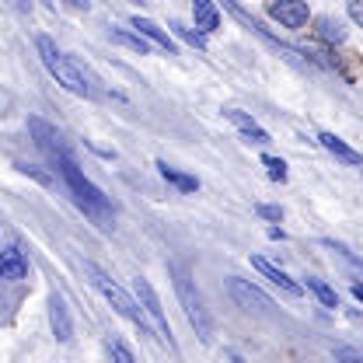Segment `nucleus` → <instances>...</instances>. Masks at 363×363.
I'll return each instance as SVG.
<instances>
[{
	"label": "nucleus",
	"mask_w": 363,
	"mask_h": 363,
	"mask_svg": "<svg viewBox=\"0 0 363 363\" xmlns=\"http://www.w3.org/2000/svg\"><path fill=\"white\" fill-rule=\"evenodd\" d=\"M168 272H172V283H175V294H179V304H182V311H185V318H189V325L196 328V335H199L203 342H210V339H213V318L203 308V297H199V290H196L189 269H185L182 262H172Z\"/></svg>",
	"instance_id": "3"
},
{
	"label": "nucleus",
	"mask_w": 363,
	"mask_h": 363,
	"mask_svg": "<svg viewBox=\"0 0 363 363\" xmlns=\"http://www.w3.org/2000/svg\"><path fill=\"white\" fill-rule=\"evenodd\" d=\"M0 276L4 279H11V283H18V279H28V259L11 245V248H4V259H0Z\"/></svg>",
	"instance_id": "13"
},
{
	"label": "nucleus",
	"mask_w": 363,
	"mask_h": 363,
	"mask_svg": "<svg viewBox=\"0 0 363 363\" xmlns=\"http://www.w3.org/2000/svg\"><path fill=\"white\" fill-rule=\"evenodd\" d=\"M346 11H350V18L363 28V0H350V7H346Z\"/></svg>",
	"instance_id": "25"
},
{
	"label": "nucleus",
	"mask_w": 363,
	"mask_h": 363,
	"mask_svg": "<svg viewBox=\"0 0 363 363\" xmlns=\"http://www.w3.org/2000/svg\"><path fill=\"white\" fill-rule=\"evenodd\" d=\"M252 266H255V269L262 272V276L269 279L272 286H279V290H283L286 297H301V294H304V286H301V283H294V279H290L286 272H283V269H276V266H272V262H266V259L252 255Z\"/></svg>",
	"instance_id": "10"
},
{
	"label": "nucleus",
	"mask_w": 363,
	"mask_h": 363,
	"mask_svg": "<svg viewBox=\"0 0 363 363\" xmlns=\"http://www.w3.org/2000/svg\"><path fill=\"white\" fill-rule=\"evenodd\" d=\"M157 172H161V179L172 182V185L182 189V192H196V189H199V179H192V175L179 172V168H172L168 161H157Z\"/></svg>",
	"instance_id": "16"
},
{
	"label": "nucleus",
	"mask_w": 363,
	"mask_h": 363,
	"mask_svg": "<svg viewBox=\"0 0 363 363\" xmlns=\"http://www.w3.org/2000/svg\"><path fill=\"white\" fill-rule=\"evenodd\" d=\"M230 363H245V360H241V357H238V353H230Z\"/></svg>",
	"instance_id": "27"
},
{
	"label": "nucleus",
	"mask_w": 363,
	"mask_h": 363,
	"mask_svg": "<svg viewBox=\"0 0 363 363\" xmlns=\"http://www.w3.org/2000/svg\"><path fill=\"white\" fill-rule=\"evenodd\" d=\"M353 297H357V301L363 304V283H353Z\"/></svg>",
	"instance_id": "26"
},
{
	"label": "nucleus",
	"mask_w": 363,
	"mask_h": 363,
	"mask_svg": "<svg viewBox=\"0 0 363 363\" xmlns=\"http://www.w3.org/2000/svg\"><path fill=\"white\" fill-rule=\"evenodd\" d=\"M224 116L234 123V126H238V133L245 136L248 143H259V147H266V143H269V133H266V130H262V126H259V123L248 116V112H241V108H227Z\"/></svg>",
	"instance_id": "11"
},
{
	"label": "nucleus",
	"mask_w": 363,
	"mask_h": 363,
	"mask_svg": "<svg viewBox=\"0 0 363 363\" xmlns=\"http://www.w3.org/2000/svg\"><path fill=\"white\" fill-rule=\"evenodd\" d=\"M49 325H52L56 342H70V339H74V321H70L67 301H63L60 294H49Z\"/></svg>",
	"instance_id": "9"
},
{
	"label": "nucleus",
	"mask_w": 363,
	"mask_h": 363,
	"mask_svg": "<svg viewBox=\"0 0 363 363\" xmlns=\"http://www.w3.org/2000/svg\"><path fill=\"white\" fill-rule=\"evenodd\" d=\"M133 28H136V35H143L147 43L161 45L164 52H175V39H172V35H168L161 25H154L150 18H140V14H136V18H133Z\"/></svg>",
	"instance_id": "12"
},
{
	"label": "nucleus",
	"mask_w": 363,
	"mask_h": 363,
	"mask_svg": "<svg viewBox=\"0 0 363 363\" xmlns=\"http://www.w3.org/2000/svg\"><path fill=\"white\" fill-rule=\"evenodd\" d=\"M255 213H259V217H266V220H283V210H279V206H269V203H259V206H255Z\"/></svg>",
	"instance_id": "24"
},
{
	"label": "nucleus",
	"mask_w": 363,
	"mask_h": 363,
	"mask_svg": "<svg viewBox=\"0 0 363 363\" xmlns=\"http://www.w3.org/2000/svg\"><path fill=\"white\" fill-rule=\"evenodd\" d=\"M262 164L269 168V179H272V182H283V179H286V164H283L279 157H272V154H266V157H262Z\"/></svg>",
	"instance_id": "23"
},
{
	"label": "nucleus",
	"mask_w": 363,
	"mask_h": 363,
	"mask_svg": "<svg viewBox=\"0 0 363 363\" xmlns=\"http://www.w3.org/2000/svg\"><path fill=\"white\" fill-rule=\"evenodd\" d=\"M227 294L238 301V308H245V311H252V308H259V311H272V297L269 294H262L259 286H252L248 279H238V276H230L227 279Z\"/></svg>",
	"instance_id": "6"
},
{
	"label": "nucleus",
	"mask_w": 363,
	"mask_h": 363,
	"mask_svg": "<svg viewBox=\"0 0 363 363\" xmlns=\"http://www.w3.org/2000/svg\"><path fill=\"white\" fill-rule=\"evenodd\" d=\"M35 45H39V56H43L45 70L56 77V84H63L67 91H74V94H81V98H101V94H105V91H101V81L91 74L88 63H81V60H74V56H63L49 35H39Z\"/></svg>",
	"instance_id": "1"
},
{
	"label": "nucleus",
	"mask_w": 363,
	"mask_h": 363,
	"mask_svg": "<svg viewBox=\"0 0 363 363\" xmlns=\"http://www.w3.org/2000/svg\"><path fill=\"white\" fill-rule=\"evenodd\" d=\"M168 28H172V32L179 35L182 43H189V45H192V49H206V39H203V32H192V28H185V25H179V21H172Z\"/></svg>",
	"instance_id": "20"
},
{
	"label": "nucleus",
	"mask_w": 363,
	"mask_h": 363,
	"mask_svg": "<svg viewBox=\"0 0 363 363\" xmlns=\"http://www.w3.org/2000/svg\"><path fill=\"white\" fill-rule=\"evenodd\" d=\"M133 290H136V301H140V308L147 311V318L154 321V328H157V335L175 350V339H172V325H168V315H164V308H161V301H157V294H154V286L143 279V276H136L133 279Z\"/></svg>",
	"instance_id": "5"
},
{
	"label": "nucleus",
	"mask_w": 363,
	"mask_h": 363,
	"mask_svg": "<svg viewBox=\"0 0 363 363\" xmlns=\"http://www.w3.org/2000/svg\"><path fill=\"white\" fill-rule=\"evenodd\" d=\"M108 353H112V363H136V357L130 353V346L123 339H112L108 342Z\"/></svg>",
	"instance_id": "21"
},
{
	"label": "nucleus",
	"mask_w": 363,
	"mask_h": 363,
	"mask_svg": "<svg viewBox=\"0 0 363 363\" xmlns=\"http://www.w3.org/2000/svg\"><path fill=\"white\" fill-rule=\"evenodd\" d=\"M318 143H321V147H325L328 154H335L339 161H346V164H360V161H363L360 150H353V147H350L346 140H339L335 133H318Z\"/></svg>",
	"instance_id": "14"
},
{
	"label": "nucleus",
	"mask_w": 363,
	"mask_h": 363,
	"mask_svg": "<svg viewBox=\"0 0 363 363\" xmlns=\"http://www.w3.org/2000/svg\"><path fill=\"white\" fill-rule=\"evenodd\" d=\"M308 290L315 294V297L321 301V304H325V308H339V294H335V290H332L328 283H321V279H315V276H311V279H308Z\"/></svg>",
	"instance_id": "19"
},
{
	"label": "nucleus",
	"mask_w": 363,
	"mask_h": 363,
	"mask_svg": "<svg viewBox=\"0 0 363 363\" xmlns=\"http://www.w3.org/2000/svg\"><path fill=\"white\" fill-rule=\"evenodd\" d=\"M192 18H196V28H203V32H217L220 28V14H217V7L210 0H196L192 4Z\"/></svg>",
	"instance_id": "15"
},
{
	"label": "nucleus",
	"mask_w": 363,
	"mask_h": 363,
	"mask_svg": "<svg viewBox=\"0 0 363 363\" xmlns=\"http://www.w3.org/2000/svg\"><path fill=\"white\" fill-rule=\"evenodd\" d=\"M269 18H276L283 28H304L311 11L301 0H279V4H269Z\"/></svg>",
	"instance_id": "7"
},
{
	"label": "nucleus",
	"mask_w": 363,
	"mask_h": 363,
	"mask_svg": "<svg viewBox=\"0 0 363 363\" xmlns=\"http://www.w3.org/2000/svg\"><path fill=\"white\" fill-rule=\"evenodd\" d=\"M84 276H88L91 286H94V290H98V294H101V297H105V301H108V304H112L119 315L126 318V321H133L140 332H150V328H147V311H143V308H136L133 297H130V294H126V290H123V286H119V283H116L108 272L101 269V266L84 262Z\"/></svg>",
	"instance_id": "4"
},
{
	"label": "nucleus",
	"mask_w": 363,
	"mask_h": 363,
	"mask_svg": "<svg viewBox=\"0 0 363 363\" xmlns=\"http://www.w3.org/2000/svg\"><path fill=\"white\" fill-rule=\"evenodd\" d=\"M112 43H116V45H126V49H133V52H140V56H147V52H150V43H147L143 35L126 32V28H116V32H112Z\"/></svg>",
	"instance_id": "17"
},
{
	"label": "nucleus",
	"mask_w": 363,
	"mask_h": 363,
	"mask_svg": "<svg viewBox=\"0 0 363 363\" xmlns=\"http://www.w3.org/2000/svg\"><path fill=\"white\" fill-rule=\"evenodd\" d=\"M332 357H335L339 363H363V350L360 346H335Z\"/></svg>",
	"instance_id": "22"
},
{
	"label": "nucleus",
	"mask_w": 363,
	"mask_h": 363,
	"mask_svg": "<svg viewBox=\"0 0 363 363\" xmlns=\"http://www.w3.org/2000/svg\"><path fill=\"white\" fill-rule=\"evenodd\" d=\"M56 164H60V175H63V182H67V189L74 192V203L88 213L91 220L108 224V220H112V203H108V196H105L94 182L84 179V172L74 164V157H70V154H63Z\"/></svg>",
	"instance_id": "2"
},
{
	"label": "nucleus",
	"mask_w": 363,
	"mask_h": 363,
	"mask_svg": "<svg viewBox=\"0 0 363 363\" xmlns=\"http://www.w3.org/2000/svg\"><path fill=\"white\" fill-rule=\"evenodd\" d=\"M318 35H321L325 43H342V39H346V25H342L339 18H332V14H328V18H321V21H318Z\"/></svg>",
	"instance_id": "18"
},
{
	"label": "nucleus",
	"mask_w": 363,
	"mask_h": 363,
	"mask_svg": "<svg viewBox=\"0 0 363 363\" xmlns=\"http://www.w3.org/2000/svg\"><path fill=\"white\" fill-rule=\"evenodd\" d=\"M28 130H32V136H35V143L43 147L45 154H52L56 161L67 154V147H63V136H60V130L56 126H49L45 119H39V116H32L28 119Z\"/></svg>",
	"instance_id": "8"
}]
</instances>
